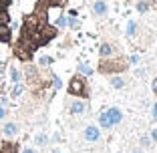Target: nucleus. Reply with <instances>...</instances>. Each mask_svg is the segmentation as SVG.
I'll return each instance as SVG.
<instances>
[{
    "label": "nucleus",
    "mask_w": 157,
    "mask_h": 153,
    "mask_svg": "<svg viewBox=\"0 0 157 153\" xmlns=\"http://www.w3.org/2000/svg\"><path fill=\"white\" fill-rule=\"evenodd\" d=\"M127 67H129V63L125 56H111V59H101L97 71L101 75H121Z\"/></svg>",
    "instance_id": "nucleus-1"
},
{
    "label": "nucleus",
    "mask_w": 157,
    "mask_h": 153,
    "mask_svg": "<svg viewBox=\"0 0 157 153\" xmlns=\"http://www.w3.org/2000/svg\"><path fill=\"white\" fill-rule=\"evenodd\" d=\"M67 91H69V95L78 97V99H85V101L91 97V87H89V81H87V77H85V75H81V73H77L73 79H71Z\"/></svg>",
    "instance_id": "nucleus-2"
},
{
    "label": "nucleus",
    "mask_w": 157,
    "mask_h": 153,
    "mask_svg": "<svg viewBox=\"0 0 157 153\" xmlns=\"http://www.w3.org/2000/svg\"><path fill=\"white\" fill-rule=\"evenodd\" d=\"M22 77L26 79V85H28L30 89H38L40 85H44V83H42L40 73H38V67L30 65V63H26V65H24V73H22Z\"/></svg>",
    "instance_id": "nucleus-3"
},
{
    "label": "nucleus",
    "mask_w": 157,
    "mask_h": 153,
    "mask_svg": "<svg viewBox=\"0 0 157 153\" xmlns=\"http://www.w3.org/2000/svg\"><path fill=\"white\" fill-rule=\"evenodd\" d=\"M83 139L87 141V143H97V141H101V127L95 125V123L85 125V129H83Z\"/></svg>",
    "instance_id": "nucleus-4"
},
{
    "label": "nucleus",
    "mask_w": 157,
    "mask_h": 153,
    "mask_svg": "<svg viewBox=\"0 0 157 153\" xmlns=\"http://www.w3.org/2000/svg\"><path fill=\"white\" fill-rule=\"evenodd\" d=\"M91 12L97 16V18H105L109 14V2L107 0H93L91 2Z\"/></svg>",
    "instance_id": "nucleus-5"
},
{
    "label": "nucleus",
    "mask_w": 157,
    "mask_h": 153,
    "mask_svg": "<svg viewBox=\"0 0 157 153\" xmlns=\"http://www.w3.org/2000/svg\"><path fill=\"white\" fill-rule=\"evenodd\" d=\"M85 111H87V101H85V99L75 97L73 101L69 103V113L71 115H85Z\"/></svg>",
    "instance_id": "nucleus-6"
},
{
    "label": "nucleus",
    "mask_w": 157,
    "mask_h": 153,
    "mask_svg": "<svg viewBox=\"0 0 157 153\" xmlns=\"http://www.w3.org/2000/svg\"><path fill=\"white\" fill-rule=\"evenodd\" d=\"M0 131H2V135H4V139H14V137L20 133V125L16 123V121H8V123L2 125Z\"/></svg>",
    "instance_id": "nucleus-7"
},
{
    "label": "nucleus",
    "mask_w": 157,
    "mask_h": 153,
    "mask_svg": "<svg viewBox=\"0 0 157 153\" xmlns=\"http://www.w3.org/2000/svg\"><path fill=\"white\" fill-rule=\"evenodd\" d=\"M107 117H109V121H111V125H119L121 121H123V111H121L119 107H109V109H105Z\"/></svg>",
    "instance_id": "nucleus-8"
},
{
    "label": "nucleus",
    "mask_w": 157,
    "mask_h": 153,
    "mask_svg": "<svg viewBox=\"0 0 157 153\" xmlns=\"http://www.w3.org/2000/svg\"><path fill=\"white\" fill-rule=\"evenodd\" d=\"M109 87L115 89V91H123L127 87V79L121 75H109Z\"/></svg>",
    "instance_id": "nucleus-9"
},
{
    "label": "nucleus",
    "mask_w": 157,
    "mask_h": 153,
    "mask_svg": "<svg viewBox=\"0 0 157 153\" xmlns=\"http://www.w3.org/2000/svg\"><path fill=\"white\" fill-rule=\"evenodd\" d=\"M139 33V22L135 18H129L127 20V26H125V34H127V38H135Z\"/></svg>",
    "instance_id": "nucleus-10"
},
{
    "label": "nucleus",
    "mask_w": 157,
    "mask_h": 153,
    "mask_svg": "<svg viewBox=\"0 0 157 153\" xmlns=\"http://www.w3.org/2000/svg\"><path fill=\"white\" fill-rule=\"evenodd\" d=\"M99 56H101V59H111V56H115V47H113L111 42H103L101 47H99Z\"/></svg>",
    "instance_id": "nucleus-11"
},
{
    "label": "nucleus",
    "mask_w": 157,
    "mask_h": 153,
    "mask_svg": "<svg viewBox=\"0 0 157 153\" xmlns=\"http://www.w3.org/2000/svg\"><path fill=\"white\" fill-rule=\"evenodd\" d=\"M10 38H12L10 22H0V42H10Z\"/></svg>",
    "instance_id": "nucleus-12"
},
{
    "label": "nucleus",
    "mask_w": 157,
    "mask_h": 153,
    "mask_svg": "<svg viewBox=\"0 0 157 153\" xmlns=\"http://www.w3.org/2000/svg\"><path fill=\"white\" fill-rule=\"evenodd\" d=\"M8 75H10V83H12V85H18V83H22V71H20L18 67L10 65V69H8Z\"/></svg>",
    "instance_id": "nucleus-13"
},
{
    "label": "nucleus",
    "mask_w": 157,
    "mask_h": 153,
    "mask_svg": "<svg viewBox=\"0 0 157 153\" xmlns=\"http://www.w3.org/2000/svg\"><path fill=\"white\" fill-rule=\"evenodd\" d=\"M0 153H18V143H14L12 139L2 141V145H0Z\"/></svg>",
    "instance_id": "nucleus-14"
},
{
    "label": "nucleus",
    "mask_w": 157,
    "mask_h": 153,
    "mask_svg": "<svg viewBox=\"0 0 157 153\" xmlns=\"http://www.w3.org/2000/svg\"><path fill=\"white\" fill-rule=\"evenodd\" d=\"M151 6H153V0H137L135 2V10L139 14H147L151 10Z\"/></svg>",
    "instance_id": "nucleus-15"
},
{
    "label": "nucleus",
    "mask_w": 157,
    "mask_h": 153,
    "mask_svg": "<svg viewBox=\"0 0 157 153\" xmlns=\"http://www.w3.org/2000/svg\"><path fill=\"white\" fill-rule=\"evenodd\" d=\"M48 141H51V137H48V133H44V131L34 135V145H36V147H46Z\"/></svg>",
    "instance_id": "nucleus-16"
},
{
    "label": "nucleus",
    "mask_w": 157,
    "mask_h": 153,
    "mask_svg": "<svg viewBox=\"0 0 157 153\" xmlns=\"http://www.w3.org/2000/svg\"><path fill=\"white\" fill-rule=\"evenodd\" d=\"M77 73H81V75H85V77H91L93 73H95V69H93L89 63H78V67H77Z\"/></svg>",
    "instance_id": "nucleus-17"
},
{
    "label": "nucleus",
    "mask_w": 157,
    "mask_h": 153,
    "mask_svg": "<svg viewBox=\"0 0 157 153\" xmlns=\"http://www.w3.org/2000/svg\"><path fill=\"white\" fill-rule=\"evenodd\" d=\"M99 127H101V129H105V131H109V129H111V121H109V117H107V113L105 111H103L101 113V115H99Z\"/></svg>",
    "instance_id": "nucleus-18"
},
{
    "label": "nucleus",
    "mask_w": 157,
    "mask_h": 153,
    "mask_svg": "<svg viewBox=\"0 0 157 153\" xmlns=\"http://www.w3.org/2000/svg\"><path fill=\"white\" fill-rule=\"evenodd\" d=\"M52 63H55V59L48 56V55H40L38 56V67H42V69H44V67H51Z\"/></svg>",
    "instance_id": "nucleus-19"
},
{
    "label": "nucleus",
    "mask_w": 157,
    "mask_h": 153,
    "mask_svg": "<svg viewBox=\"0 0 157 153\" xmlns=\"http://www.w3.org/2000/svg\"><path fill=\"white\" fill-rule=\"evenodd\" d=\"M55 26H56V28H63V30H65V28L69 26V16H65V14H60L59 18L55 20Z\"/></svg>",
    "instance_id": "nucleus-20"
},
{
    "label": "nucleus",
    "mask_w": 157,
    "mask_h": 153,
    "mask_svg": "<svg viewBox=\"0 0 157 153\" xmlns=\"http://www.w3.org/2000/svg\"><path fill=\"white\" fill-rule=\"evenodd\" d=\"M139 145H141L143 149H149V147L153 145V139H151V135H147V133H145V135H141V139H139Z\"/></svg>",
    "instance_id": "nucleus-21"
},
{
    "label": "nucleus",
    "mask_w": 157,
    "mask_h": 153,
    "mask_svg": "<svg viewBox=\"0 0 157 153\" xmlns=\"http://www.w3.org/2000/svg\"><path fill=\"white\" fill-rule=\"evenodd\" d=\"M22 91H24V85L22 83H18V85H12V99H16V97H20L22 95Z\"/></svg>",
    "instance_id": "nucleus-22"
},
{
    "label": "nucleus",
    "mask_w": 157,
    "mask_h": 153,
    "mask_svg": "<svg viewBox=\"0 0 157 153\" xmlns=\"http://www.w3.org/2000/svg\"><path fill=\"white\" fill-rule=\"evenodd\" d=\"M139 60H141V55L135 52V55H131L129 59H127V63H129V67H135V65H139Z\"/></svg>",
    "instance_id": "nucleus-23"
},
{
    "label": "nucleus",
    "mask_w": 157,
    "mask_h": 153,
    "mask_svg": "<svg viewBox=\"0 0 157 153\" xmlns=\"http://www.w3.org/2000/svg\"><path fill=\"white\" fill-rule=\"evenodd\" d=\"M69 26H71V28H78V20H77V16H69Z\"/></svg>",
    "instance_id": "nucleus-24"
},
{
    "label": "nucleus",
    "mask_w": 157,
    "mask_h": 153,
    "mask_svg": "<svg viewBox=\"0 0 157 153\" xmlns=\"http://www.w3.org/2000/svg\"><path fill=\"white\" fill-rule=\"evenodd\" d=\"M52 85H55V89H60L63 87V81H60L56 75H52Z\"/></svg>",
    "instance_id": "nucleus-25"
},
{
    "label": "nucleus",
    "mask_w": 157,
    "mask_h": 153,
    "mask_svg": "<svg viewBox=\"0 0 157 153\" xmlns=\"http://www.w3.org/2000/svg\"><path fill=\"white\" fill-rule=\"evenodd\" d=\"M151 119L157 123V103H153V107H151Z\"/></svg>",
    "instance_id": "nucleus-26"
},
{
    "label": "nucleus",
    "mask_w": 157,
    "mask_h": 153,
    "mask_svg": "<svg viewBox=\"0 0 157 153\" xmlns=\"http://www.w3.org/2000/svg\"><path fill=\"white\" fill-rule=\"evenodd\" d=\"M6 115H8L6 107H4V105H0V121H2V119H6Z\"/></svg>",
    "instance_id": "nucleus-27"
},
{
    "label": "nucleus",
    "mask_w": 157,
    "mask_h": 153,
    "mask_svg": "<svg viewBox=\"0 0 157 153\" xmlns=\"http://www.w3.org/2000/svg\"><path fill=\"white\" fill-rule=\"evenodd\" d=\"M151 91H153V93L157 95V77H155V79H153V83H151Z\"/></svg>",
    "instance_id": "nucleus-28"
},
{
    "label": "nucleus",
    "mask_w": 157,
    "mask_h": 153,
    "mask_svg": "<svg viewBox=\"0 0 157 153\" xmlns=\"http://www.w3.org/2000/svg\"><path fill=\"white\" fill-rule=\"evenodd\" d=\"M151 139H153V143H157V129L151 131Z\"/></svg>",
    "instance_id": "nucleus-29"
},
{
    "label": "nucleus",
    "mask_w": 157,
    "mask_h": 153,
    "mask_svg": "<svg viewBox=\"0 0 157 153\" xmlns=\"http://www.w3.org/2000/svg\"><path fill=\"white\" fill-rule=\"evenodd\" d=\"M22 153H36V151H34L33 147H24V149H22Z\"/></svg>",
    "instance_id": "nucleus-30"
},
{
    "label": "nucleus",
    "mask_w": 157,
    "mask_h": 153,
    "mask_svg": "<svg viewBox=\"0 0 157 153\" xmlns=\"http://www.w3.org/2000/svg\"><path fill=\"white\" fill-rule=\"evenodd\" d=\"M51 153H63V149H59V147H55V149H52V151Z\"/></svg>",
    "instance_id": "nucleus-31"
},
{
    "label": "nucleus",
    "mask_w": 157,
    "mask_h": 153,
    "mask_svg": "<svg viewBox=\"0 0 157 153\" xmlns=\"http://www.w3.org/2000/svg\"><path fill=\"white\" fill-rule=\"evenodd\" d=\"M133 153H143V147L141 149H133Z\"/></svg>",
    "instance_id": "nucleus-32"
},
{
    "label": "nucleus",
    "mask_w": 157,
    "mask_h": 153,
    "mask_svg": "<svg viewBox=\"0 0 157 153\" xmlns=\"http://www.w3.org/2000/svg\"><path fill=\"white\" fill-rule=\"evenodd\" d=\"M0 129H2V125H0Z\"/></svg>",
    "instance_id": "nucleus-33"
}]
</instances>
